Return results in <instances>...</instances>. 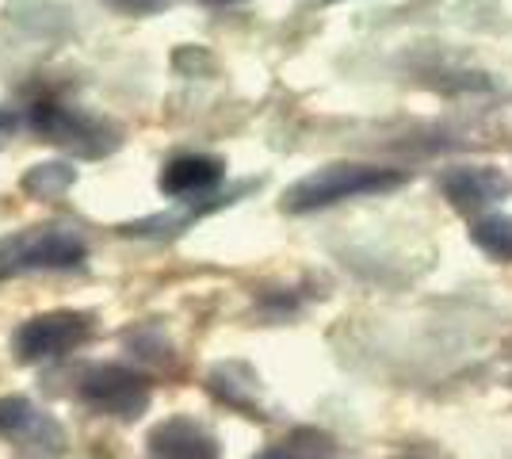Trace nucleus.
I'll return each instance as SVG.
<instances>
[{"label":"nucleus","mask_w":512,"mask_h":459,"mask_svg":"<svg viewBox=\"0 0 512 459\" xmlns=\"http://www.w3.org/2000/svg\"><path fill=\"white\" fill-rule=\"evenodd\" d=\"M409 184V173L390 169V165H371V161H329L314 173H306L283 192V211L287 215H314L329 211L348 199L390 196Z\"/></svg>","instance_id":"1"},{"label":"nucleus","mask_w":512,"mask_h":459,"mask_svg":"<svg viewBox=\"0 0 512 459\" xmlns=\"http://www.w3.org/2000/svg\"><path fill=\"white\" fill-rule=\"evenodd\" d=\"M27 127L39 134L43 142L65 150L69 157L81 161H100L123 146V127L111 123L107 115H92V111L69 108L62 100H35L27 108Z\"/></svg>","instance_id":"2"},{"label":"nucleus","mask_w":512,"mask_h":459,"mask_svg":"<svg viewBox=\"0 0 512 459\" xmlns=\"http://www.w3.org/2000/svg\"><path fill=\"white\" fill-rule=\"evenodd\" d=\"M85 261L88 241L65 222L27 226L20 234L0 238V280L35 276V272H69V268H81Z\"/></svg>","instance_id":"3"},{"label":"nucleus","mask_w":512,"mask_h":459,"mask_svg":"<svg viewBox=\"0 0 512 459\" xmlns=\"http://www.w3.org/2000/svg\"><path fill=\"white\" fill-rule=\"evenodd\" d=\"M92 337V314L88 310H43L31 314L12 333V352L20 364H50L77 352Z\"/></svg>","instance_id":"4"},{"label":"nucleus","mask_w":512,"mask_h":459,"mask_svg":"<svg viewBox=\"0 0 512 459\" xmlns=\"http://www.w3.org/2000/svg\"><path fill=\"white\" fill-rule=\"evenodd\" d=\"M77 394L92 414L115 417V421H138L150 410L153 383L150 375L134 372L127 364H96L81 375Z\"/></svg>","instance_id":"5"},{"label":"nucleus","mask_w":512,"mask_h":459,"mask_svg":"<svg viewBox=\"0 0 512 459\" xmlns=\"http://www.w3.org/2000/svg\"><path fill=\"white\" fill-rule=\"evenodd\" d=\"M0 437L20 444L23 452H31L35 459L62 456V444H65L62 425L46 414V410H39L31 398H23V394L0 398Z\"/></svg>","instance_id":"6"},{"label":"nucleus","mask_w":512,"mask_h":459,"mask_svg":"<svg viewBox=\"0 0 512 459\" xmlns=\"http://www.w3.org/2000/svg\"><path fill=\"white\" fill-rule=\"evenodd\" d=\"M440 192L455 211H490L512 196V176L501 165H451L440 173Z\"/></svg>","instance_id":"7"},{"label":"nucleus","mask_w":512,"mask_h":459,"mask_svg":"<svg viewBox=\"0 0 512 459\" xmlns=\"http://www.w3.org/2000/svg\"><path fill=\"white\" fill-rule=\"evenodd\" d=\"M226 180V161L214 153H176L161 165L157 188L172 203H195V199L218 196Z\"/></svg>","instance_id":"8"},{"label":"nucleus","mask_w":512,"mask_h":459,"mask_svg":"<svg viewBox=\"0 0 512 459\" xmlns=\"http://www.w3.org/2000/svg\"><path fill=\"white\" fill-rule=\"evenodd\" d=\"M150 459H222V444L192 417H169L150 429Z\"/></svg>","instance_id":"9"},{"label":"nucleus","mask_w":512,"mask_h":459,"mask_svg":"<svg viewBox=\"0 0 512 459\" xmlns=\"http://www.w3.org/2000/svg\"><path fill=\"white\" fill-rule=\"evenodd\" d=\"M253 184H241V188H234V192H218V196H207V199H195V203H180L176 211H161V215H146V219L138 222H127V226H119L127 238H176V234H184L188 226H195L199 219H207V215H214V211H222V207H230V203H237V199L245 196Z\"/></svg>","instance_id":"10"},{"label":"nucleus","mask_w":512,"mask_h":459,"mask_svg":"<svg viewBox=\"0 0 512 459\" xmlns=\"http://www.w3.org/2000/svg\"><path fill=\"white\" fill-rule=\"evenodd\" d=\"M253 459H337V440L329 437L325 429L302 425V429H291V433L283 440H276V444H268V448Z\"/></svg>","instance_id":"11"},{"label":"nucleus","mask_w":512,"mask_h":459,"mask_svg":"<svg viewBox=\"0 0 512 459\" xmlns=\"http://www.w3.org/2000/svg\"><path fill=\"white\" fill-rule=\"evenodd\" d=\"M77 184V169L69 165V161H39V165H31L27 173L20 176V192L27 199H62L69 188Z\"/></svg>","instance_id":"12"},{"label":"nucleus","mask_w":512,"mask_h":459,"mask_svg":"<svg viewBox=\"0 0 512 459\" xmlns=\"http://www.w3.org/2000/svg\"><path fill=\"white\" fill-rule=\"evenodd\" d=\"M470 241L490 257V261H512V219L509 215H478L470 222Z\"/></svg>","instance_id":"13"},{"label":"nucleus","mask_w":512,"mask_h":459,"mask_svg":"<svg viewBox=\"0 0 512 459\" xmlns=\"http://www.w3.org/2000/svg\"><path fill=\"white\" fill-rule=\"evenodd\" d=\"M111 12H119V16H157V12H165L172 0H104Z\"/></svg>","instance_id":"14"},{"label":"nucleus","mask_w":512,"mask_h":459,"mask_svg":"<svg viewBox=\"0 0 512 459\" xmlns=\"http://www.w3.org/2000/svg\"><path fill=\"white\" fill-rule=\"evenodd\" d=\"M20 127V119H16V111H8V108H0V142L8 138V134Z\"/></svg>","instance_id":"15"},{"label":"nucleus","mask_w":512,"mask_h":459,"mask_svg":"<svg viewBox=\"0 0 512 459\" xmlns=\"http://www.w3.org/2000/svg\"><path fill=\"white\" fill-rule=\"evenodd\" d=\"M199 4H207V8H234V4H245V0H199Z\"/></svg>","instance_id":"16"}]
</instances>
